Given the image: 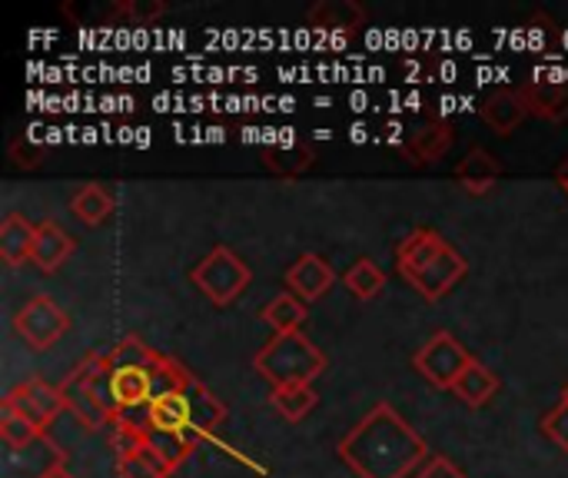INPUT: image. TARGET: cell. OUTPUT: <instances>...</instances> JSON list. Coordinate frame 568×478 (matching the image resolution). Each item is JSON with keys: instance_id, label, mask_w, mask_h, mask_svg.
<instances>
[{"instance_id": "6da1fadb", "label": "cell", "mask_w": 568, "mask_h": 478, "mask_svg": "<svg viewBox=\"0 0 568 478\" xmlns=\"http://www.w3.org/2000/svg\"><path fill=\"white\" fill-rule=\"evenodd\" d=\"M356 478H413L433 456L426 439L389 406L376 403L336 446Z\"/></svg>"}, {"instance_id": "7a4b0ae2", "label": "cell", "mask_w": 568, "mask_h": 478, "mask_svg": "<svg viewBox=\"0 0 568 478\" xmlns=\"http://www.w3.org/2000/svg\"><path fill=\"white\" fill-rule=\"evenodd\" d=\"M180 369V359L150 349L140 336H123L113 349H106V359L93 379V393L106 406L113 423L140 426L136 413L143 416L153 396L176 383Z\"/></svg>"}, {"instance_id": "3957f363", "label": "cell", "mask_w": 568, "mask_h": 478, "mask_svg": "<svg viewBox=\"0 0 568 478\" xmlns=\"http://www.w3.org/2000/svg\"><path fill=\"white\" fill-rule=\"evenodd\" d=\"M223 423H226L223 399L183 366L176 383L153 396L140 426L146 436H173L196 449L200 443L213 439Z\"/></svg>"}, {"instance_id": "277c9868", "label": "cell", "mask_w": 568, "mask_h": 478, "mask_svg": "<svg viewBox=\"0 0 568 478\" xmlns=\"http://www.w3.org/2000/svg\"><path fill=\"white\" fill-rule=\"evenodd\" d=\"M396 269L426 303H439L466 279L469 263L439 230L416 226L396 246Z\"/></svg>"}, {"instance_id": "5b68a950", "label": "cell", "mask_w": 568, "mask_h": 478, "mask_svg": "<svg viewBox=\"0 0 568 478\" xmlns=\"http://www.w3.org/2000/svg\"><path fill=\"white\" fill-rule=\"evenodd\" d=\"M326 353L313 346V339H306L303 333H280L253 356V369L263 383H270V389L313 386L326 373Z\"/></svg>"}, {"instance_id": "8992f818", "label": "cell", "mask_w": 568, "mask_h": 478, "mask_svg": "<svg viewBox=\"0 0 568 478\" xmlns=\"http://www.w3.org/2000/svg\"><path fill=\"white\" fill-rule=\"evenodd\" d=\"M193 286L213 303V306H230L236 303L246 286L253 283V269L243 256H236L230 246H213L190 273Z\"/></svg>"}, {"instance_id": "52a82bcc", "label": "cell", "mask_w": 568, "mask_h": 478, "mask_svg": "<svg viewBox=\"0 0 568 478\" xmlns=\"http://www.w3.org/2000/svg\"><path fill=\"white\" fill-rule=\"evenodd\" d=\"M103 359H106V349H97V353L83 356V359L67 373V379L60 383V396H63L67 413H73V419H77L87 433H100V429L113 426V416L106 413V406H103V403L97 399V393H93V379H97Z\"/></svg>"}, {"instance_id": "ba28073f", "label": "cell", "mask_w": 568, "mask_h": 478, "mask_svg": "<svg viewBox=\"0 0 568 478\" xmlns=\"http://www.w3.org/2000/svg\"><path fill=\"white\" fill-rule=\"evenodd\" d=\"M476 356L449 333V329H439L433 333L413 356V369L436 389H446L453 393V386L459 383V376L466 373V366L473 363Z\"/></svg>"}, {"instance_id": "9c48e42d", "label": "cell", "mask_w": 568, "mask_h": 478, "mask_svg": "<svg viewBox=\"0 0 568 478\" xmlns=\"http://www.w3.org/2000/svg\"><path fill=\"white\" fill-rule=\"evenodd\" d=\"M70 329V316L60 303H53L50 296H33L27 299L17 316H13V333L17 339L33 349V353H43L50 349L53 343H60V336Z\"/></svg>"}, {"instance_id": "30bf717a", "label": "cell", "mask_w": 568, "mask_h": 478, "mask_svg": "<svg viewBox=\"0 0 568 478\" xmlns=\"http://www.w3.org/2000/svg\"><path fill=\"white\" fill-rule=\"evenodd\" d=\"M63 396H60V386H50L43 379H27V383H17L3 399H0V413H17L23 419H30L33 426H40L43 433L60 419L63 413Z\"/></svg>"}, {"instance_id": "8fae6325", "label": "cell", "mask_w": 568, "mask_h": 478, "mask_svg": "<svg viewBox=\"0 0 568 478\" xmlns=\"http://www.w3.org/2000/svg\"><path fill=\"white\" fill-rule=\"evenodd\" d=\"M453 143H456V123H449V120H443V116H429L426 123H419V126L406 136L403 156H406L416 170L436 166V163L453 150Z\"/></svg>"}, {"instance_id": "7c38bea8", "label": "cell", "mask_w": 568, "mask_h": 478, "mask_svg": "<svg viewBox=\"0 0 568 478\" xmlns=\"http://www.w3.org/2000/svg\"><path fill=\"white\" fill-rule=\"evenodd\" d=\"M283 283L293 296H300L303 303H316L323 299L333 283H336V269L329 266V260H323L320 253H303L286 273H283Z\"/></svg>"}, {"instance_id": "4fadbf2b", "label": "cell", "mask_w": 568, "mask_h": 478, "mask_svg": "<svg viewBox=\"0 0 568 478\" xmlns=\"http://www.w3.org/2000/svg\"><path fill=\"white\" fill-rule=\"evenodd\" d=\"M479 113L496 130V136H513L519 130V123L529 116L519 87H496V90H489L483 96V103H479Z\"/></svg>"}, {"instance_id": "5bb4252c", "label": "cell", "mask_w": 568, "mask_h": 478, "mask_svg": "<svg viewBox=\"0 0 568 478\" xmlns=\"http://www.w3.org/2000/svg\"><path fill=\"white\" fill-rule=\"evenodd\" d=\"M77 250V240L57 223V220H40L37 223V240H33V266L40 273H57Z\"/></svg>"}, {"instance_id": "9a60e30c", "label": "cell", "mask_w": 568, "mask_h": 478, "mask_svg": "<svg viewBox=\"0 0 568 478\" xmlns=\"http://www.w3.org/2000/svg\"><path fill=\"white\" fill-rule=\"evenodd\" d=\"M519 93L532 116L549 120V123L568 120V83L562 80H529L519 87Z\"/></svg>"}, {"instance_id": "2e32d148", "label": "cell", "mask_w": 568, "mask_h": 478, "mask_svg": "<svg viewBox=\"0 0 568 478\" xmlns=\"http://www.w3.org/2000/svg\"><path fill=\"white\" fill-rule=\"evenodd\" d=\"M499 176H503V163H499L489 150H483V146H473V150L466 153V160L456 166L459 186H463L466 193H473V196H486V193L499 183Z\"/></svg>"}, {"instance_id": "e0dca14e", "label": "cell", "mask_w": 568, "mask_h": 478, "mask_svg": "<svg viewBox=\"0 0 568 478\" xmlns=\"http://www.w3.org/2000/svg\"><path fill=\"white\" fill-rule=\"evenodd\" d=\"M33 240H37V223H30L20 213L3 216L0 223V260L7 266H23L33 260Z\"/></svg>"}, {"instance_id": "ac0fdd59", "label": "cell", "mask_w": 568, "mask_h": 478, "mask_svg": "<svg viewBox=\"0 0 568 478\" xmlns=\"http://www.w3.org/2000/svg\"><path fill=\"white\" fill-rule=\"evenodd\" d=\"M306 20L316 30H346V33H353L356 27L366 23V7L356 3V0H320V3L310 7Z\"/></svg>"}, {"instance_id": "d6986e66", "label": "cell", "mask_w": 568, "mask_h": 478, "mask_svg": "<svg viewBox=\"0 0 568 478\" xmlns=\"http://www.w3.org/2000/svg\"><path fill=\"white\" fill-rule=\"evenodd\" d=\"M499 376L489 369V366H483L479 359H473L469 366H466V373L459 376V383L453 386V396L456 399H463L469 409H483V406H489L493 403V396L499 393Z\"/></svg>"}, {"instance_id": "ffe728a7", "label": "cell", "mask_w": 568, "mask_h": 478, "mask_svg": "<svg viewBox=\"0 0 568 478\" xmlns=\"http://www.w3.org/2000/svg\"><path fill=\"white\" fill-rule=\"evenodd\" d=\"M113 210H116V200L103 183H87L70 196V213L83 226H103L113 216Z\"/></svg>"}, {"instance_id": "44dd1931", "label": "cell", "mask_w": 568, "mask_h": 478, "mask_svg": "<svg viewBox=\"0 0 568 478\" xmlns=\"http://www.w3.org/2000/svg\"><path fill=\"white\" fill-rule=\"evenodd\" d=\"M316 163V146L313 143H290V146H270L263 153V166L276 176L296 180Z\"/></svg>"}, {"instance_id": "7402d4cb", "label": "cell", "mask_w": 568, "mask_h": 478, "mask_svg": "<svg viewBox=\"0 0 568 478\" xmlns=\"http://www.w3.org/2000/svg\"><path fill=\"white\" fill-rule=\"evenodd\" d=\"M263 323L273 326V333H300V326L306 323V303L293 293H280L276 299H270L260 313Z\"/></svg>"}, {"instance_id": "603a6c76", "label": "cell", "mask_w": 568, "mask_h": 478, "mask_svg": "<svg viewBox=\"0 0 568 478\" xmlns=\"http://www.w3.org/2000/svg\"><path fill=\"white\" fill-rule=\"evenodd\" d=\"M386 273L369 260V256H359L346 273H343V286L356 296V299H363V303H369V299H376L383 289H386Z\"/></svg>"}, {"instance_id": "cb8c5ba5", "label": "cell", "mask_w": 568, "mask_h": 478, "mask_svg": "<svg viewBox=\"0 0 568 478\" xmlns=\"http://www.w3.org/2000/svg\"><path fill=\"white\" fill-rule=\"evenodd\" d=\"M320 396L313 386H283L270 393V406L286 419V423H303L316 409Z\"/></svg>"}, {"instance_id": "d4e9b609", "label": "cell", "mask_w": 568, "mask_h": 478, "mask_svg": "<svg viewBox=\"0 0 568 478\" xmlns=\"http://www.w3.org/2000/svg\"><path fill=\"white\" fill-rule=\"evenodd\" d=\"M116 476L120 478H170L173 476V469L163 462V456L150 446V443H143L140 449H133L130 456H123V459H116Z\"/></svg>"}, {"instance_id": "484cf974", "label": "cell", "mask_w": 568, "mask_h": 478, "mask_svg": "<svg viewBox=\"0 0 568 478\" xmlns=\"http://www.w3.org/2000/svg\"><path fill=\"white\" fill-rule=\"evenodd\" d=\"M43 439H50V436L40 426H33L30 419H23L17 413H0V443L7 452H23Z\"/></svg>"}, {"instance_id": "4316f807", "label": "cell", "mask_w": 568, "mask_h": 478, "mask_svg": "<svg viewBox=\"0 0 568 478\" xmlns=\"http://www.w3.org/2000/svg\"><path fill=\"white\" fill-rule=\"evenodd\" d=\"M43 156H47V146H37V143L27 140V136H13V140L7 143V160H10L17 170L33 173V170L43 166Z\"/></svg>"}, {"instance_id": "83f0119b", "label": "cell", "mask_w": 568, "mask_h": 478, "mask_svg": "<svg viewBox=\"0 0 568 478\" xmlns=\"http://www.w3.org/2000/svg\"><path fill=\"white\" fill-rule=\"evenodd\" d=\"M166 13V3L163 0H120V3H113V10H110V17L116 20V17H126V20H133V23H150V20H156V17H163Z\"/></svg>"}, {"instance_id": "f1b7e54d", "label": "cell", "mask_w": 568, "mask_h": 478, "mask_svg": "<svg viewBox=\"0 0 568 478\" xmlns=\"http://www.w3.org/2000/svg\"><path fill=\"white\" fill-rule=\"evenodd\" d=\"M542 436L559 449L568 452V403L559 399V406H552L546 416H542Z\"/></svg>"}, {"instance_id": "f546056e", "label": "cell", "mask_w": 568, "mask_h": 478, "mask_svg": "<svg viewBox=\"0 0 568 478\" xmlns=\"http://www.w3.org/2000/svg\"><path fill=\"white\" fill-rule=\"evenodd\" d=\"M526 27H529V37H532V43H536L539 50H549V47L556 43V37H559V23H556L549 13H542V10L532 13Z\"/></svg>"}, {"instance_id": "4dcf8cb0", "label": "cell", "mask_w": 568, "mask_h": 478, "mask_svg": "<svg viewBox=\"0 0 568 478\" xmlns=\"http://www.w3.org/2000/svg\"><path fill=\"white\" fill-rule=\"evenodd\" d=\"M413 478H466V472L459 466H453L446 456H433Z\"/></svg>"}, {"instance_id": "1f68e13d", "label": "cell", "mask_w": 568, "mask_h": 478, "mask_svg": "<svg viewBox=\"0 0 568 478\" xmlns=\"http://www.w3.org/2000/svg\"><path fill=\"white\" fill-rule=\"evenodd\" d=\"M43 478H77V476L67 469V462H57V466H50V469H47V476Z\"/></svg>"}, {"instance_id": "d6a6232c", "label": "cell", "mask_w": 568, "mask_h": 478, "mask_svg": "<svg viewBox=\"0 0 568 478\" xmlns=\"http://www.w3.org/2000/svg\"><path fill=\"white\" fill-rule=\"evenodd\" d=\"M556 183H559V186H562V190L568 193V156L562 160V166L556 170Z\"/></svg>"}, {"instance_id": "836d02e7", "label": "cell", "mask_w": 568, "mask_h": 478, "mask_svg": "<svg viewBox=\"0 0 568 478\" xmlns=\"http://www.w3.org/2000/svg\"><path fill=\"white\" fill-rule=\"evenodd\" d=\"M562 399H566V403H568V383H566V389H562Z\"/></svg>"}]
</instances>
